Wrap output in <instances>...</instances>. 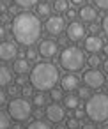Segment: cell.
<instances>
[{"mask_svg":"<svg viewBox=\"0 0 108 129\" xmlns=\"http://www.w3.org/2000/svg\"><path fill=\"white\" fill-rule=\"evenodd\" d=\"M80 129H97L96 127V124L94 122H85V124H82V127Z\"/></svg>","mask_w":108,"mask_h":129,"instance_id":"cell-38","label":"cell"},{"mask_svg":"<svg viewBox=\"0 0 108 129\" xmlns=\"http://www.w3.org/2000/svg\"><path fill=\"white\" fill-rule=\"evenodd\" d=\"M37 57H39V50H36L34 46H29L27 51H25V58H27L29 62H36Z\"/></svg>","mask_w":108,"mask_h":129,"instance_id":"cell-25","label":"cell"},{"mask_svg":"<svg viewBox=\"0 0 108 129\" xmlns=\"http://www.w3.org/2000/svg\"><path fill=\"white\" fill-rule=\"evenodd\" d=\"M64 108L66 110H78L80 108V104H82V99L78 97V94H66V97H64Z\"/></svg>","mask_w":108,"mask_h":129,"instance_id":"cell-17","label":"cell"},{"mask_svg":"<svg viewBox=\"0 0 108 129\" xmlns=\"http://www.w3.org/2000/svg\"><path fill=\"white\" fill-rule=\"evenodd\" d=\"M101 27H103V32H104V36H106V39H108V14L103 18V21H101Z\"/></svg>","mask_w":108,"mask_h":129,"instance_id":"cell-36","label":"cell"},{"mask_svg":"<svg viewBox=\"0 0 108 129\" xmlns=\"http://www.w3.org/2000/svg\"><path fill=\"white\" fill-rule=\"evenodd\" d=\"M74 117H76L78 120H82L83 117H87V113H85V110H80V108H78V110H74Z\"/></svg>","mask_w":108,"mask_h":129,"instance_id":"cell-37","label":"cell"},{"mask_svg":"<svg viewBox=\"0 0 108 129\" xmlns=\"http://www.w3.org/2000/svg\"><path fill=\"white\" fill-rule=\"evenodd\" d=\"M66 28H67V27H66L64 16L55 14V16H50V18L44 21V30H46L51 37H60V36L64 34Z\"/></svg>","mask_w":108,"mask_h":129,"instance_id":"cell-7","label":"cell"},{"mask_svg":"<svg viewBox=\"0 0 108 129\" xmlns=\"http://www.w3.org/2000/svg\"><path fill=\"white\" fill-rule=\"evenodd\" d=\"M44 117L48 118V122L51 124H60L66 118V108L59 103H51L44 108Z\"/></svg>","mask_w":108,"mask_h":129,"instance_id":"cell-8","label":"cell"},{"mask_svg":"<svg viewBox=\"0 0 108 129\" xmlns=\"http://www.w3.org/2000/svg\"><path fill=\"white\" fill-rule=\"evenodd\" d=\"M85 34H87V28L83 25V21H71L66 28V36L69 41H82L85 39Z\"/></svg>","mask_w":108,"mask_h":129,"instance_id":"cell-9","label":"cell"},{"mask_svg":"<svg viewBox=\"0 0 108 129\" xmlns=\"http://www.w3.org/2000/svg\"><path fill=\"white\" fill-rule=\"evenodd\" d=\"M16 85H20V87L29 85V83H27V74H18V78H16Z\"/></svg>","mask_w":108,"mask_h":129,"instance_id":"cell-32","label":"cell"},{"mask_svg":"<svg viewBox=\"0 0 108 129\" xmlns=\"http://www.w3.org/2000/svg\"><path fill=\"white\" fill-rule=\"evenodd\" d=\"M29 81L37 92H50L60 81L59 67L51 62H37L30 71Z\"/></svg>","mask_w":108,"mask_h":129,"instance_id":"cell-2","label":"cell"},{"mask_svg":"<svg viewBox=\"0 0 108 129\" xmlns=\"http://www.w3.org/2000/svg\"><path fill=\"white\" fill-rule=\"evenodd\" d=\"M13 69H14V73H16V74H27V73H30V71H32V69H30V62H29L25 57L16 58V60H14V64H13Z\"/></svg>","mask_w":108,"mask_h":129,"instance_id":"cell-16","label":"cell"},{"mask_svg":"<svg viewBox=\"0 0 108 129\" xmlns=\"http://www.w3.org/2000/svg\"><path fill=\"white\" fill-rule=\"evenodd\" d=\"M11 32H13L14 41L18 44H23V46L29 48L41 39L43 25H41V20H39L37 14H32V13L25 11V13H20L18 16L13 18Z\"/></svg>","mask_w":108,"mask_h":129,"instance_id":"cell-1","label":"cell"},{"mask_svg":"<svg viewBox=\"0 0 108 129\" xmlns=\"http://www.w3.org/2000/svg\"><path fill=\"white\" fill-rule=\"evenodd\" d=\"M44 113H43V110L41 108H36V111H34V117H36V120H41V117H43Z\"/></svg>","mask_w":108,"mask_h":129,"instance_id":"cell-40","label":"cell"},{"mask_svg":"<svg viewBox=\"0 0 108 129\" xmlns=\"http://www.w3.org/2000/svg\"><path fill=\"white\" fill-rule=\"evenodd\" d=\"M7 111L14 122H27L34 115V106L27 97H14L9 101Z\"/></svg>","mask_w":108,"mask_h":129,"instance_id":"cell-5","label":"cell"},{"mask_svg":"<svg viewBox=\"0 0 108 129\" xmlns=\"http://www.w3.org/2000/svg\"><path fill=\"white\" fill-rule=\"evenodd\" d=\"M11 115L7 110H2L0 111V129H11Z\"/></svg>","mask_w":108,"mask_h":129,"instance_id":"cell-20","label":"cell"},{"mask_svg":"<svg viewBox=\"0 0 108 129\" xmlns=\"http://www.w3.org/2000/svg\"><path fill=\"white\" fill-rule=\"evenodd\" d=\"M7 94H9V95H13V99H14V97H18V94H21L20 85H16V83L9 85V87H7Z\"/></svg>","mask_w":108,"mask_h":129,"instance_id":"cell-29","label":"cell"},{"mask_svg":"<svg viewBox=\"0 0 108 129\" xmlns=\"http://www.w3.org/2000/svg\"><path fill=\"white\" fill-rule=\"evenodd\" d=\"M53 9L55 13H67L69 11V2L67 0H55V4H53Z\"/></svg>","mask_w":108,"mask_h":129,"instance_id":"cell-23","label":"cell"},{"mask_svg":"<svg viewBox=\"0 0 108 129\" xmlns=\"http://www.w3.org/2000/svg\"><path fill=\"white\" fill-rule=\"evenodd\" d=\"M103 46H104L103 39H101L99 36H94V34L87 36L85 41H83V50L89 51L90 55H97L99 51H103Z\"/></svg>","mask_w":108,"mask_h":129,"instance_id":"cell-12","label":"cell"},{"mask_svg":"<svg viewBox=\"0 0 108 129\" xmlns=\"http://www.w3.org/2000/svg\"><path fill=\"white\" fill-rule=\"evenodd\" d=\"M89 30H90L94 36H97V32H99V30H103V27H99V23H90Z\"/></svg>","mask_w":108,"mask_h":129,"instance_id":"cell-35","label":"cell"},{"mask_svg":"<svg viewBox=\"0 0 108 129\" xmlns=\"http://www.w3.org/2000/svg\"><path fill=\"white\" fill-rule=\"evenodd\" d=\"M25 129H53L48 122H44V120H32Z\"/></svg>","mask_w":108,"mask_h":129,"instance_id":"cell-24","label":"cell"},{"mask_svg":"<svg viewBox=\"0 0 108 129\" xmlns=\"http://www.w3.org/2000/svg\"><path fill=\"white\" fill-rule=\"evenodd\" d=\"M78 16H80V20L83 23H96V20H97V9L94 6H87L85 4V6L80 7Z\"/></svg>","mask_w":108,"mask_h":129,"instance_id":"cell-14","label":"cell"},{"mask_svg":"<svg viewBox=\"0 0 108 129\" xmlns=\"http://www.w3.org/2000/svg\"><path fill=\"white\" fill-rule=\"evenodd\" d=\"M36 14L39 16V18H50L51 16V4L50 2H46V0H44V2H39L37 4V7H36Z\"/></svg>","mask_w":108,"mask_h":129,"instance_id":"cell-18","label":"cell"},{"mask_svg":"<svg viewBox=\"0 0 108 129\" xmlns=\"http://www.w3.org/2000/svg\"><path fill=\"white\" fill-rule=\"evenodd\" d=\"M103 73H104V74H108V58H104V60H103Z\"/></svg>","mask_w":108,"mask_h":129,"instance_id":"cell-42","label":"cell"},{"mask_svg":"<svg viewBox=\"0 0 108 129\" xmlns=\"http://www.w3.org/2000/svg\"><path fill=\"white\" fill-rule=\"evenodd\" d=\"M34 90H36V88H34L32 85H25V87H21V97H27V99H29V97H34V94H36Z\"/></svg>","mask_w":108,"mask_h":129,"instance_id":"cell-28","label":"cell"},{"mask_svg":"<svg viewBox=\"0 0 108 129\" xmlns=\"http://www.w3.org/2000/svg\"><path fill=\"white\" fill-rule=\"evenodd\" d=\"M85 113L94 124H104L108 120V94L97 92L85 101Z\"/></svg>","mask_w":108,"mask_h":129,"instance_id":"cell-3","label":"cell"},{"mask_svg":"<svg viewBox=\"0 0 108 129\" xmlns=\"http://www.w3.org/2000/svg\"><path fill=\"white\" fill-rule=\"evenodd\" d=\"M55 129H69V127H67V124H62V122H60V124H57Z\"/></svg>","mask_w":108,"mask_h":129,"instance_id":"cell-43","label":"cell"},{"mask_svg":"<svg viewBox=\"0 0 108 129\" xmlns=\"http://www.w3.org/2000/svg\"><path fill=\"white\" fill-rule=\"evenodd\" d=\"M87 58H85V51L78 46H66L60 55H59V64L62 69L69 71V73H76L80 69H83Z\"/></svg>","mask_w":108,"mask_h":129,"instance_id":"cell-4","label":"cell"},{"mask_svg":"<svg viewBox=\"0 0 108 129\" xmlns=\"http://www.w3.org/2000/svg\"><path fill=\"white\" fill-rule=\"evenodd\" d=\"M101 129H108V124H104V125H103V127H101Z\"/></svg>","mask_w":108,"mask_h":129,"instance_id":"cell-46","label":"cell"},{"mask_svg":"<svg viewBox=\"0 0 108 129\" xmlns=\"http://www.w3.org/2000/svg\"><path fill=\"white\" fill-rule=\"evenodd\" d=\"M76 16H78V13H76L74 9H69V11L66 13V18L69 20V23H71V21H74V18H76Z\"/></svg>","mask_w":108,"mask_h":129,"instance_id":"cell-34","label":"cell"},{"mask_svg":"<svg viewBox=\"0 0 108 129\" xmlns=\"http://www.w3.org/2000/svg\"><path fill=\"white\" fill-rule=\"evenodd\" d=\"M59 48H60V44L57 43V41H53V39H43L41 43H39V55L41 57H44V58H53L57 53H59Z\"/></svg>","mask_w":108,"mask_h":129,"instance_id":"cell-11","label":"cell"},{"mask_svg":"<svg viewBox=\"0 0 108 129\" xmlns=\"http://www.w3.org/2000/svg\"><path fill=\"white\" fill-rule=\"evenodd\" d=\"M99 11H108V0H92Z\"/></svg>","mask_w":108,"mask_h":129,"instance_id":"cell-30","label":"cell"},{"mask_svg":"<svg viewBox=\"0 0 108 129\" xmlns=\"http://www.w3.org/2000/svg\"><path fill=\"white\" fill-rule=\"evenodd\" d=\"M64 88L62 87H55V88H51L50 90V99L53 101V103H59V101H64Z\"/></svg>","mask_w":108,"mask_h":129,"instance_id":"cell-21","label":"cell"},{"mask_svg":"<svg viewBox=\"0 0 108 129\" xmlns=\"http://www.w3.org/2000/svg\"><path fill=\"white\" fill-rule=\"evenodd\" d=\"M87 64L90 66V69H97L99 66H103V60H101L99 55H90V57L87 58Z\"/></svg>","mask_w":108,"mask_h":129,"instance_id":"cell-26","label":"cell"},{"mask_svg":"<svg viewBox=\"0 0 108 129\" xmlns=\"http://www.w3.org/2000/svg\"><path fill=\"white\" fill-rule=\"evenodd\" d=\"M18 44L14 41H2L0 44V58L4 62H9V60H16L18 57Z\"/></svg>","mask_w":108,"mask_h":129,"instance_id":"cell-10","label":"cell"},{"mask_svg":"<svg viewBox=\"0 0 108 129\" xmlns=\"http://www.w3.org/2000/svg\"><path fill=\"white\" fill-rule=\"evenodd\" d=\"M82 80H83V83H85L89 88H92V90H97V88H101V87L106 83V76H104V73L99 71V69H87V71L83 73Z\"/></svg>","mask_w":108,"mask_h":129,"instance_id":"cell-6","label":"cell"},{"mask_svg":"<svg viewBox=\"0 0 108 129\" xmlns=\"http://www.w3.org/2000/svg\"><path fill=\"white\" fill-rule=\"evenodd\" d=\"M103 53H104V55H108V44H104V46H103Z\"/></svg>","mask_w":108,"mask_h":129,"instance_id":"cell-45","label":"cell"},{"mask_svg":"<svg viewBox=\"0 0 108 129\" xmlns=\"http://www.w3.org/2000/svg\"><path fill=\"white\" fill-rule=\"evenodd\" d=\"M46 101H48V97H46V94H44V92H36V94H34V97H32V103H34V106H36V108L48 106V104H46Z\"/></svg>","mask_w":108,"mask_h":129,"instance_id":"cell-19","label":"cell"},{"mask_svg":"<svg viewBox=\"0 0 108 129\" xmlns=\"http://www.w3.org/2000/svg\"><path fill=\"white\" fill-rule=\"evenodd\" d=\"M71 4H74V6H85V2L87 0H69Z\"/></svg>","mask_w":108,"mask_h":129,"instance_id":"cell-41","label":"cell"},{"mask_svg":"<svg viewBox=\"0 0 108 129\" xmlns=\"http://www.w3.org/2000/svg\"><path fill=\"white\" fill-rule=\"evenodd\" d=\"M0 104H2V106L9 104V101H7V90H0Z\"/></svg>","mask_w":108,"mask_h":129,"instance_id":"cell-33","label":"cell"},{"mask_svg":"<svg viewBox=\"0 0 108 129\" xmlns=\"http://www.w3.org/2000/svg\"><path fill=\"white\" fill-rule=\"evenodd\" d=\"M66 124H67V127H69V129H78V127H82V125H80V120H78L76 117L67 118V122H66Z\"/></svg>","mask_w":108,"mask_h":129,"instance_id":"cell-31","label":"cell"},{"mask_svg":"<svg viewBox=\"0 0 108 129\" xmlns=\"http://www.w3.org/2000/svg\"><path fill=\"white\" fill-rule=\"evenodd\" d=\"M90 90H92V88H89V87L85 85V87H80V88L76 90V94H78V97H80V99H89V97L92 95V94H90Z\"/></svg>","mask_w":108,"mask_h":129,"instance_id":"cell-27","label":"cell"},{"mask_svg":"<svg viewBox=\"0 0 108 129\" xmlns=\"http://www.w3.org/2000/svg\"><path fill=\"white\" fill-rule=\"evenodd\" d=\"M60 87L64 88V92L71 94V92H74V90L80 88V78L74 73H67L66 76L60 78Z\"/></svg>","mask_w":108,"mask_h":129,"instance_id":"cell-13","label":"cell"},{"mask_svg":"<svg viewBox=\"0 0 108 129\" xmlns=\"http://www.w3.org/2000/svg\"><path fill=\"white\" fill-rule=\"evenodd\" d=\"M13 71H14V69H11V67L6 66V64L0 67V85H2V87H9V85H13V80H14Z\"/></svg>","mask_w":108,"mask_h":129,"instance_id":"cell-15","label":"cell"},{"mask_svg":"<svg viewBox=\"0 0 108 129\" xmlns=\"http://www.w3.org/2000/svg\"><path fill=\"white\" fill-rule=\"evenodd\" d=\"M13 129H23V125H21V122H16V124L13 125Z\"/></svg>","mask_w":108,"mask_h":129,"instance_id":"cell-44","label":"cell"},{"mask_svg":"<svg viewBox=\"0 0 108 129\" xmlns=\"http://www.w3.org/2000/svg\"><path fill=\"white\" fill-rule=\"evenodd\" d=\"M13 2L21 9H30V7H37L39 0H13Z\"/></svg>","mask_w":108,"mask_h":129,"instance_id":"cell-22","label":"cell"},{"mask_svg":"<svg viewBox=\"0 0 108 129\" xmlns=\"http://www.w3.org/2000/svg\"><path fill=\"white\" fill-rule=\"evenodd\" d=\"M0 37H2L4 41H7V39H6V37H7V27H6V25L0 27Z\"/></svg>","mask_w":108,"mask_h":129,"instance_id":"cell-39","label":"cell"}]
</instances>
